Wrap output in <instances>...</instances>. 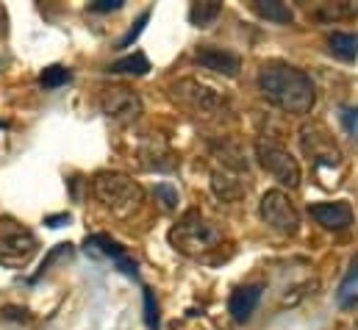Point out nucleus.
Returning a JSON list of instances; mask_svg holds the SVG:
<instances>
[{
    "label": "nucleus",
    "mask_w": 358,
    "mask_h": 330,
    "mask_svg": "<svg viewBox=\"0 0 358 330\" xmlns=\"http://www.w3.org/2000/svg\"><path fill=\"white\" fill-rule=\"evenodd\" d=\"M259 89L269 103H275L286 114H308L317 103V92L311 78L292 64L283 62H269L259 70Z\"/></svg>",
    "instance_id": "nucleus-1"
},
{
    "label": "nucleus",
    "mask_w": 358,
    "mask_h": 330,
    "mask_svg": "<svg viewBox=\"0 0 358 330\" xmlns=\"http://www.w3.org/2000/svg\"><path fill=\"white\" fill-rule=\"evenodd\" d=\"M220 242H222V231L211 220H206L200 208H189L170 231V245L189 258H200L211 252L214 248H220Z\"/></svg>",
    "instance_id": "nucleus-2"
},
{
    "label": "nucleus",
    "mask_w": 358,
    "mask_h": 330,
    "mask_svg": "<svg viewBox=\"0 0 358 330\" xmlns=\"http://www.w3.org/2000/svg\"><path fill=\"white\" fill-rule=\"evenodd\" d=\"M92 192H94V197L103 203V208L111 211V214L120 217V220L136 214L139 206L145 203L142 186H139L134 178L122 175V172H100V175H94Z\"/></svg>",
    "instance_id": "nucleus-3"
},
{
    "label": "nucleus",
    "mask_w": 358,
    "mask_h": 330,
    "mask_svg": "<svg viewBox=\"0 0 358 330\" xmlns=\"http://www.w3.org/2000/svg\"><path fill=\"white\" fill-rule=\"evenodd\" d=\"M300 148L308 156V162L314 164L317 175H322L325 169H331V172H339L342 169V150H339V145L334 142V136L328 134L325 125H320V122L303 125V131H300Z\"/></svg>",
    "instance_id": "nucleus-4"
},
{
    "label": "nucleus",
    "mask_w": 358,
    "mask_h": 330,
    "mask_svg": "<svg viewBox=\"0 0 358 330\" xmlns=\"http://www.w3.org/2000/svg\"><path fill=\"white\" fill-rule=\"evenodd\" d=\"M173 100L180 103L186 111H192L194 117H203V120L217 117V114L225 111V97L217 89L194 81V78H183V81L173 83Z\"/></svg>",
    "instance_id": "nucleus-5"
},
{
    "label": "nucleus",
    "mask_w": 358,
    "mask_h": 330,
    "mask_svg": "<svg viewBox=\"0 0 358 330\" xmlns=\"http://www.w3.org/2000/svg\"><path fill=\"white\" fill-rule=\"evenodd\" d=\"M36 236L17 220L0 217V264L25 266L36 252Z\"/></svg>",
    "instance_id": "nucleus-6"
},
{
    "label": "nucleus",
    "mask_w": 358,
    "mask_h": 330,
    "mask_svg": "<svg viewBox=\"0 0 358 330\" xmlns=\"http://www.w3.org/2000/svg\"><path fill=\"white\" fill-rule=\"evenodd\" d=\"M211 189L225 203H236L248 194V164L242 162L239 153L234 156L222 153V162L211 169Z\"/></svg>",
    "instance_id": "nucleus-7"
},
{
    "label": "nucleus",
    "mask_w": 358,
    "mask_h": 330,
    "mask_svg": "<svg viewBox=\"0 0 358 330\" xmlns=\"http://www.w3.org/2000/svg\"><path fill=\"white\" fill-rule=\"evenodd\" d=\"M259 214H262L264 225L280 236H294L300 231V214H297L294 203L289 200V194H283L280 189H272L262 197Z\"/></svg>",
    "instance_id": "nucleus-8"
},
{
    "label": "nucleus",
    "mask_w": 358,
    "mask_h": 330,
    "mask_svg": "<svg viewBox=\"0 0 358 330\" xmlns=\"http://www.w3.org/2000/svg\"><path fill=\"white\" fill-rule=\"evenodd\" d=\"M256 156H259L262 166L267 169L275 180H280V183L289 186V189L300 186V164L294 162V156H292L283 145L272 142L269 136L267 139L262 136V139L256 142Z\"/></svg>",
    "instance_id": "nucleus-9"
},
{
    "label": "nucleus",
    "mask_w": 358,
    "mask_h": 330,
    "mask_svg": "<svg viewBox=\"0 0 358 330\" xmlns=\"http://www.w3.org/2000/svg\"><path fill=\"white\" fill-rule=\"evenodd\" d=\"M100 108H103V114L108 120H114L120 125H131L142 114V100L128 86H108L100 94Z\"/></svg>",
    "instance_id": "nucleus-10"
},
{
    "label": "nucleus",
    "mask_w": 358,
    "mask_h": 330,
    "mask_svg": "<svg viewBox=\"0 0 358 330\" xmlns=\"http://www.w3.org/2000/svg\"><path fill=\"white\" fill-rule=\"evenodd\" d=\"M194 59H197L200 67H206V70H211V73H220V76H225V78H236L239 70H242V62H239L236 53L222 50V48H211V45L200 48V50L194 53Z\"/></svg>",
    "instance_id": "nucleus-11"
},
{
    "label": "nucleus",
    "mask_w": 358,
    "mask_h": 330,
    "mask_svg": "<svg viewBox=\"0 0 358 330\" xmlns=\"http://www.w3.org/2000/svg\"><path fill=\"white\" fill-rule=\"evenodd\" d=\"M311 217L325 228V231H348L353 225V208L348 203H314Z\"/></svg>",
    "instance_id": "nucleus-12"
},
{
    "label": "nucleus",
    "mask_w": 358,
    "mask_h": 330,
    "mask_svg": "<svg viewBox=\"0 0 358 330\" xmlns=\"http://www.w3.org/2000/svg\"><path fill=\"white\" fill-rule=\"evenodd\" d=\"M87 252H94V255H106V258H111L125 275H131V278H136V261H131L128 258V252L122 250L120 242H114L111 236H106V234H97V236H90L87 239Z\"/></svg>",
    "instance_id": "nucleus-13"
},
{
    "label": "nucleus",
    "mask_w": 358,
    "mask_h": 330,
    "mask_svg": "<svg viewBox=\"0 0 358 330\" xmlns=\"http://www.w3.org/2000/svg\"><path fill=\"white\" fill-rule=\"evenodd\" d=\"M262 286L259 283H248V286H239L234 294H231V300H228V311H231V317L236 320V322H248L250 317H253V311L259 308V303H262Z\"/></svg>",
    "instance_id": "nucleus-14"
},
{
    "label": "nucleus",
    "mask_w": 358,
    "mask_h": 330,
    "mask_svg": "<svg viewBox=\"0 0 358 330\" xmlns=\"http://www.w3.org/2000/svg\"><path fill=\"white\" fill-rule=\"evenodd\" d=\"M222 14V3L220 0H203V3H192L189 8V22L197 28H208L214 25V20Z\"/></svg>",
    "instance_id": "nucleus-15"
},
{
    "label": "nucleus",
    "mask_w": 358,
    "mask_h": 330,
    "mask_svg": "<svg viewBox=\"0 0 358 330\" xmlns=\"http://www.w3.org/2000/svg\"><path fill=\"white\" fill-rule=\"evenodd\" d=\"M253 11H256L262 20L278 22V25H289V22H292V8H289L286 3H278V0H256V3H253Z\"/></svg>",
    "instance_id": "nucleus-16"
},
{
    "label": "nucleus",
    "mask_w": 358,
    "mask_h": 330,
    "mask_svg": "<svg viewBox=\"0 0 358 330\" xmlns=\"http://www.w3.org/2000/svg\"><path fill=\"white\" fill-rule=\"evenodd\" d=\"M328 45H331V53L339 56L342 62H353L358 56V34H342V31H336V34H331Z\"/></svg>",
    "instance_id": "nucleus-17"
},
{
    "label": "nucleus",
    "mask_w": 358,
    "mask_h": 330,
    "mask_svg": "<svg viewBox=\"0 0 358 330\" xmlns=\"http://www.w3.org/2000/svg\"><path fill=\"white\" fill-rule=\"evenodd\" d=\"M148 70H150V62H148L145 53L125 56V59H120V62H114L108 67V73H114V76H145Z\"/></svg>",
    "instance_id": "nucleus-18"
},
{
    "label": "nucleus",
    "mask_w": 358,
    "mask_h": 330,
    "mask_svg": "<svg viewBox=\"0 0 358 330\" xmlns=\"http://www.w3.org/2000/svg\"><path fill=\"white\" fill-rule=\"evenodd\" d=\"M353 14H358V6L353 3H328L317 11L320 20H342V17H353Z\"/></svg>",
    "instance_id": "nucleus-19"
},
{
    "label": "nucleus",
    "mask_w": 358,
    "mask_h": 330,
    "mask_svg": "<svg viewBox=\"0 0 358 330\" xmlns=\"http://www.w3.org/2000/svg\"><path fill=\"white\" fill-rule=\"evenodd\" d=\"M67 81H70V70H67V67H59V64L48 67V70L42 73V78H39V83H42L45 89H59V86H64Z\"/></svg>",
    "instance_id": "nucleus-20"
},
{
    "label": "nucleus",
    "mask_w": 358,
    "mask_h": 330,
    "mask_svg": "<svg viewBox=\"0 0 358 330\" xmlns=\"http://www.w3.org/2000/svg\"><path fill=\"white\" fill-rule=\"evenodd\" d=\"M356 289H358V264H353V269L348 272V278L339 286V300L342 303H350V297L356 294Z\"/></svg>",
    "instance_id": "nucleus-21"
},
{
    "label": "nucleus",
    "mask_w": 358,
    "mask_h": 330,
    "mask_svg": "<svg viewBox=\"0 0 358 330\" xmlns=\"http://www.w3.org/2000/svg\"><path fill=\"white\" fill-rule=\"evenodd\" d=\"M145 322H148V328L150 330L159 328V306H156L150 289H145Z\"/></svg>",
    "instance_id": "nucleus-22"
},
{
    "label": "nucleus",
    "mask_w": 358,
    "mask_h": 330,
    "mask_svg": "<svg viewBox=\"0 0 358 330\" xmlns=\"http://www.w3.org/2000/svg\"><path fill=\"white\" fill-rule=\"evenodd\" d=\"M156 197L162 200V206H164L167 211H173V208L178 206V192H176L170 183H159V186H156Z\"/></svg>",
    "instance_id": "nucleus-23"
},
{
    "label": "nucleus",
    "mask_w": 358,
    "mask_h": 330,
    "mask_svg": "<svg viewBox=\"0 0 358 330\" xmlns=\"http://www.w3.org/2000/svg\"><path fill=\"white\" fill-rule=\"evenodd\" d=\"M148 20H150V11H145V14H142V17L136 20V25H134V28H131V31H128V34L122 36L120 48H128V45L134 42V39H139V34H142V28H145V22H148Z\"/></svg>",
    "instance_id": "nucleus-24"
},
{
    "label": "nucleus",
    "mask_w": 358,
    "mask_h": 330,
    "mask_svg": "<svg viewBox=\"0 0 358 330\" xmlns=\"http://www.w3.org/2000/svg\"><path fill=\"white\" fill-rule=\"evenodd\" d=\"M342 120H345L348 131L358 139V108H345V111H342Z\"/></svg>",
    "instance_id": "nucleus-25"
},
{
    "label": "nucleus",
    "mask_w": 358,
    "mask_h": 330,
    "mask_svg": "<svg viewBox=\"0 0 358 330\" xmlns=\"http://www.w3.org/2000/svg\"><path fill=\"white\" fill-rule=\"evenodd\" d=\"M122 6V0H94V3H90L92 11H117Z\"/></svg>",
    "instance_id": "nucleus-26"
},
{
    "label": "nucleus",
    "mask_w": 358,
    "mask_h": 330,
    "mask_svg": "<svg viewBox=\"0 0 358 330\" xmlns=\"http://www.w3.org/2000/svg\"><path fill=\"white\" fill-rule=\"evenodd\" d=\"M67 220H70L67 214H62V217H48V225H50V228H62L59 222H67Z\"/></svg>",
    "instance_id": "nucleus-27"
},
{
    "label": "nucleus",
    "mask_w": 358,
    "mask_h": 330,
    "mask_svg": "<svg viewBox=\"0 0 358 330\" xmlns=\"http://www.w3.org/2000/svg\"><path fill=\"white\" fill-rule=\"evenodd\" d=\"M6 31V14H3V8H0V34Z\"/></svg>",
    "instance_id": "nucleus-28"
}]
</instances>
